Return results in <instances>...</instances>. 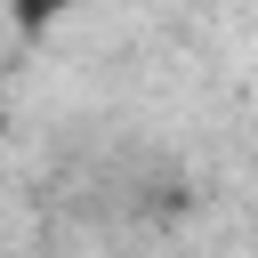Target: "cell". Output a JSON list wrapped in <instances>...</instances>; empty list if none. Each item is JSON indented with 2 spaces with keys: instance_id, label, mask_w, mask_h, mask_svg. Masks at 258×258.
Segmentation results:
<instances>
[{
  "instance_id": "obj_1",
  "label": "cell",
  "mask_w": 258,
  "mask_h": 258,
  "mask_svg": "<svg viewBox=\"0 0 258 258\" xmlns=\"http://www.w3.org/2000/svg\"><path fill=\"white\" fill-rule=\"evenodd\" d=\"M64 8H81V0H8V16H16V24H32V32H40V24H56Z\"/></svg>"
}]
</instances>
